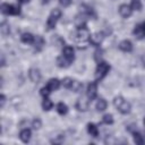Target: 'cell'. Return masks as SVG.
I'll return each instance as SVG.
<instances>
[{"instance_id": "obj_34", "label": "cell", "mask_w": 145, "mask_h": 145, "mask_svg": "<svg viewBox=\"0 0 145 145\" xmlns=\"http://www.w3.org/2000/svg\"><path fill=\"white\" fill-rule=\"evenodd\" d=\"M72 0H59V3L62 6V7H69L71 5Z\"/></svg>"}, {"instance_id": "obj_38", "label": "cell", "mask_w": 145, "mask_h": 145, "mask_svg": "<svg viewBox=\"0 0 145 145\" xmlns=\"http://www.w3.org/2000/svg\"><path fill=\"white\" fill-rule=\"evenodd\" d=\"M144 126H145V118H144Z\"/></svg>"}, {"instance_id": "obj_14", "label": "cell", "mask_w": 145, "mask_h": 145, "mask_svg": "<svg viewBox=\"0 0 145 145\" xmlns=\"http://www.w3.org/2000/svg\"><path fill=\"white\" fill-rule=\"evenodd\" d=\"M62 56H65L66 58H68V59L74 61V59H75V50H74V48L71 45H65L62 48Z\"/></svg>"}, {"instance_id": "obj_23", "label": "cell", "mask_w": 145, "mask_h": 145, "mask_svg": "<svg viewBox=\"0 0 145 145\" xmlns=\"http://www.w3.org/2000/svg\"><path fill=\"white\" fill-rule=\"evenodd\" d=\"M133 136H134V142H135V144H136V145H143V144L145 143L144 137H143V136H142V134H140V133H138L137 130L133 133Z\"/></svg>"}, {"instance_id": "obj_5", "label": "cell", "mask_w": 145, "mask_h": 145, "mask_svg": "<svg viewBox=\"0 0 145 145\" xmlns=\"http://www.w3.org/2000/svg\"><path fill=\"white\" fill-rule=\"evenodd\" d=\"M1 12L8 16H18L20 15V8L15 5L9 3H2L1 5Z\"/></svg>"}, {"instance_id": "obj_6", "label": "cell", "mask_w": 145, "mask_h": 145, "mask_svg": "<svg viewBox=\"0 0 145 145\" xmlns=\"http://www.w3.org/2000/svg\"><path fill=\"white\" fill-rule=\"evenodd\" d=\"M86 95H87V99L89 101H92V100H94L96 97V95H97V83L96 82H91L87 85Z\"/></svg>"}, {"instance_id": "obj_10", "label": "cell", "mask_w": 145, "mask_h": 145, "mask_svg": "<svg viewBox=\"0 0 145 145\" xmlns=\"http://www.w3.org/2000/svg\"><path fill=\"white\" fill-rule=\"evenodd\" d=\"M88 105H89V100H86L85 97H79L75 104V106L78 111H87Z\"/></svg>"}, {"instance_id": "obj_9", "label": "cell", "mask_w": 145, "mask_h": 145, "mask_svg": "<svg viewBox=\"0 0 145 145\" xmlns=\"http://www.w3.org/2000/svg\"><path fill=\"white\" fill-rule=\"evenodd\" d=\"M79 9H80V14H82V15H84V16H86L87 18H89V17H94V18H95V17H96V15H95V12H94L93 8H92V7H89L88 5L83 3V5H80Z\"/></svg>"}, {"instance_id": "obj_29", "label": "cell", "mask_w": 145, "mask_h": 145, "mask_svg": "<svg viewBox=\"0 0 145 145\" xmlns=\"http://www.w3.org/2000/svg\"><path fill=\"white\" fill-rule=\"evenodd\" d=\"M102 122L105 125H112L113 123V116L111 113H106L102 117Z\"/></svg>"}, {"instance_id": "obj_2", "label": "cell", "mask_w": 145, "mask_h": 145, "mask_svg": "<svg viewBox=\"0 0 145 145\" xmlns=\"http://www.w3.org/2000/svg\"><path fill=\"white\" fill-rule=\"evenodd\" d=\"M110 71V65L105 61H100L97 62L96 69H95V79L96 80H102L108 72Z\"/></svg>"}, {"instance_id": "obj_16", "label": "cell", "mask_w": 145, "mask_h": 145, "mask_svg": "<svg viewBox=\"0 0 145 145\" xmlns=\"http://www.w3.org/2000/svg\"><path fill=\"white\" fill-rule=\"evenodd\" d=\"M60 85H61V82L58 79V78H51L49 82H48V84L45 85L51 92H54V91H57L59 87H60Z\"/></svg>"}, {"instance_id": "obj_37", "label": "cell", "mask_w": 145, "mask_h": 145, "mask_svg": "<svg viewBox=\"0 0 145 145\" xmlns=\"http://www.w3.org/2000/svg\"><path fill=\"white\" fill-rule=\"evenodd\" d=\"M19 3H27V2H29V0H17Z\"/></svg>"}, {"instance_id": "obj_36", "label": "cell", "mask_w": 145, "mask_h": 145, "mask_svg": "<svg viewBox=\"0 0 145 145\" xmlns=\"http://www.w3.org/2000/svg\"><path fill=\"white\" fill-rule=\"evenodd\" d=\"M1 66H2V67L5 66V56H3V54L1 56Z\"/></svg>"}, {"instance_id": "obj_20", "label": "cell", "mask_w": 145, "mask_h": 145, "mask_svg": "<svg viewBox=\"0 0 145 145\" xmlns=\"http://www.w3.org/2000/svg\"><path fill=\"white\" fill-rule=\"evenodd\" d=\"M87 133L94 138L99 137V128H97V126L95 123H92V122L87 123Z\"/></svg>"}, {"instance_id": "obj_17", "label": "cell", "mask_w": 145, "mask_h": 145, "mask_svg": "<svg viewBox=\"0 0 145 145\" xmlns=\"http://www.w3.org/2000/svg\"><path fill=\"white\" fill-rule=\"evenodd\" d=\"M44 39L41 36V35H36L35 39H34V42H33V46L36 51H41L44 46Z\"/></svg>"}, {"instance_id": "obj_11", "label": "cell", "mask_w": 145, "mask_h": 145, "mask_svg": "<svg viewBox=\"0 0 145 145\" xmlns=\"http://www.w3.org/2000/svg\"><path fill=\"white\" fill-rule=\"evenodd\" d=\"M119 14L123 18H129L133 14V9L130 8V6H128L126 3H122V5L119 6Z\"/></svg>"}, {"instance_id": "obj_7", "label": "cell", "mask_w": 145, "mask_h": 145, "mask_svg": "<svg viewBox=\"0 0 145 145\" xmlns=\"http://www.w3.org/2000/svg\"><path fill=\"white\" fill-rule=\"evenodd\" d=\"M133 34L135 35L136 39L138 40H143L145 39V22H142L139 24H137L134 29H133Z\"/></svg>"}, {"instance_id": "obj_8", "label": "cell", "mask_w": 145, "mask_h": 145, "mask_svg": "<svg viewBox=\"0 0 145 145\" xmlns=\"http://www.w3.org/2000/svg\"><path fill=\"white\" fill-rule=\"evenodd\" d=\"M104 40V33L103 32H96V33H93L91 34V37H89V43L94 46H99Z\"/></svg>"}, {"instance_id": "obj_26", "label": "cell", "mask_w": 145, "mask_h": 145, "mask_svg": "<svg viewBox=\"0 0 145 145\" xmlns=\"http://www.w3.org/2000/svg\"><path fill=\"white\" fill-rule=\"evenodd\" d=\"M57 112H58L59 114H61V116L66 114V113L68 112V106H67V104H65L63 102H59V103L57 104Z\"/></svg>"}, {"instance_id": "obj_28", "label": "cell", "mask_w": 145, "mask_h": 145, "mask_svg": "<svg viewBox=\"0 0 145 145\" xmlns=\"http://www.w3.org/2000/svg\"><path fill=\"white\" fill-rule=\"evenodd\" d=\"M142 7H143L142 0H131V2H130V8H131L133 10L139 11V10L142 9Z\"/></svg>"}, {"instance_id": "obj_3", "label": "cell", "mask_w": 145, "mask_h": 145, "mask_svg": "<svg viewBox=\"0 0 145 145\" xmlns=\"http://www.w3.org/2000/svg\"><path fill=\"white\" fill-rule=\"evenodd\" d=\"M89 37H91V33L87 28V26L82 27V28H77L76 33H75V41L77 43H85V42H89Z\"/></svg>"}, {"instance_id": "obj_24", "label": "cell", "mask_w": 145, "mask_h": 145, "mask_svg": "<svg viewBox=\"0 0 145 145\" xmlns=\"http://www.w3.org/2000/svg\"><path fill=\"white\" fill-rule=\"evenodd\" d=\"M82 88H83V84L80 82L76 80V79H72V83H71V86H70L69 89H71L75 93H78V92L82 91Z\"/></svg>"}, {"instance_id": "obj_30", "label": "cell", "mask_w": 145, "mask_h": 145, "mask_svg": "<svg viewBox=\"0 0 145 145\" xmlns=\"http://www.w3.org/2000/svg\"><path fill=\"white\" fill-rule=\"evenodd\" d=\"M102 58H103V50L102 49H97L94 52V59H95L96 62H100V61H103Z\"/></svg>"}, {"instance_id": "obj_32", "label": "cell", "mask_w": 145, "mask_h": 145, "mask_svg": "<svg viewBox=\"0 0 145 145\" xmlns=\"http://www.w3.org/2000/svg\"><path fill=\"white\" fill-rule=\"evenodd\" d=\"M32 127H33L34 129H40V128L42 127V121H41V119H40V118H34V119L32 120Z\"/></svg>"}, {"instance_id": "obj_21", "label": "cell", "mask_w": 145, "mask_h": 145, "mask_svg": "<svg viewBox=\"0 0 145 145\" xmlns=\"http://www.w3.org/2000/svg\"><path fill=\"white\" fill-rule=\"evenodd\" d=\"M34 39H35V36H34L32 33H28V32H27V33H23V34H22V36H20L22 42L27 43V44H33Z\"/></svg>"}, {"instance_id": "obj_33", "label": "cell", "mask_w": 145, "mask_h": 145, "mask_svg": "<svg viewBox=\"0 0 145 145\" xmlns=\"http://www.w3.org/2000/svg\"><path fill=\"white\" fill-rule=\"evenodd\" d=\"M40 93H41V95L43 96V97H48L49 95H50V93H51V91L46 87V86H44V87H42L41 88V91H40Z\"/></svg>"}, {"instance_id": "obj_18", "label": "cell", "mask_w": 145, "mask_h": 145, "mask_svg": "<svg viewBox=\"0 0 145 145\" xmlns=\"http://www.w3.org/2000/svg\"><path fill=\"white\" fill-rule=\"evenodd\" d=\"M119 49L123 52H131L133 51V43L129 40H123L119 43Z\"/></svg>"}, {"instance_id": "obj_4", "label": "cell", "mask_w": 145, "mask_h": 145, "mask_svg": "<svg viewBox=\"0 0 145 145\" xmlns=\"http://www.w3.org/2000/svg\"><path fill=\"white\" fill-rule=\"evenodd\" d=\"M61 17V10L59 8H54L52 9V11L49 15V18L46 20V28L48 29H53L57 25V22L59 20V18Z\"/></svg>"}, {"instance_id": "obj_13", "label": "cell", "mask_w": 145, "mask_h": 145, "mask_svg": "<svg viewBox=\"0 0 145 145\" xmlns=\"http://www.w3.org/2000/svg\"><path fill=\"white\" fill-rule=\"evenodd\" d=\"M71 63H72V60L66 58V57L62 56V54L57 58V66L60 67V68H68Z\"/></svg>"}, {"instance_id": "obj_1", "label": "cell", "mask_w": 145, "mask_h": 145, "mask_svg": "<svg viewBox=\"0 0 145 145\" xmlns=\"http://www.w3.org/2000/svg\"><path fill=\"white\" fill-rule=\"evenodd\" d=\"M113 105H114L116 109H117L120 113H122V114L129 113V112H130V109H131L130 103H129L127 100H125L122 96H116V97L113 99Z\"/></svg>"}, {"instance_id": "obj_15", "label": "cell", "mask_w": 145, "mask_h": 145, "mask_svg": "<svg viewBox=\"0 0 145 145\" xmlns=\"http://www.w3.org/2000/svg\"><path fill=\"white\" fill-rule=\"evenodd\" d=\"M31 137H32V131L29 128H24L20 130L19 133V138L23 143H28L31 140Z\"/></svg>"}, {"instance_id": "obj_27", "label": "cell", "mask_w": 145, "mask_h": 145, "mask_svg": "<svg viewBox=\"0 0 145 145\" xmlns=\"http://www.w3.org/2000/svg\"><path fill=\"white\" fill-rule=\"evenodd\" d=\"M0 31H1V34L2 35H5V36L8 35L10 33V26H9V24L6 23V22H2L1 25H0Z\"/></svg>"}, {"instance_id": "obj_35", "label": "cell", "mask_w": 145, "mask_h": 145, "mask_svg": "<svg viewBox=\"0 0 145 145\" xmlns=\"http://www.w3.org/2000/svg\"><path fill=\"white\" fill-rule=\"evenodd\" d=\"M5 103H6V96H5L3 94H1V95H0V106L3 108Z\"/></svg>"}, {"instance_id": "obj_31", "label": "cell", "mask_w": 145, "mask_h": 145, "mask_svg": "<svg viewBox=\"0 0 145 145\" xmlns=\"http://www.w3.org/2000/svg\"><path fill=\"white\" fill-rule=\"evenodd\" d=\"M71 83H72V78H70V77H65L62 80H61V85L65 87V88H70V86H71Z\"/></svg>"}, {"instance_id": "obj_22", "label": "cell", "mask_w": 145, "mask_h": 145, "mask_svg": "<svg viewBox=\"0 0 145 145\" xmlns=\"http://www.w3.org/2000/svg\"><path fill=\"white\" fill-rule=\"evenodd\" d=\"M106 106H108V103H106V101H105L103 97H101V99H99V100L96 101L95 108H96L97 111L102 112V111H104V110L106 109Z\"/></svg>"}, {"instance_id": "obj_25", "label": "cell", "mask_w": 145, "mask_h": 145, "mask_svg": "<svg viewBox=\"0 0 145 145\" xmlns=\"http://www.w3.org/2000/svg\"><path fill=\"white\" fill-rule=\"evenodd\" d=\"M52 106H53L52 101H51L49 97H44L43 101H42V109H43L44 111H50V110L52 109Z\"/></svg>"}, {"instance_id": "obj_19", "label": "cell", "mask_w": 145, "mask_h": 145, "mask_svg": "<svg viewBox=\"0 0 145 145\" xmlns=\"http://www.w3.org/2000/svg\"><path fill=\"white\" fill-rule=\"evenodd\" d=\"M86 22H87V17L79 14L78 16H76L75 18V25L77 28H82V27H85L86 26Z\"/></svg>"}, {"instance_id": "obj_12", "label": "cell", "mask_w": 145, "mask_h": 145, "mask_svg": "<svg viewBox=\"0 0 145 145\" xmlns=\"http://www.w3.org/2000/svg\"><path fill=\"white\" fill-rule=\"evenodd\" d=\"M28 77L33 83H39L41 80L42 75H41V71L37 68H31L29 71H28Z\"/></svg>"}]
</instances>
